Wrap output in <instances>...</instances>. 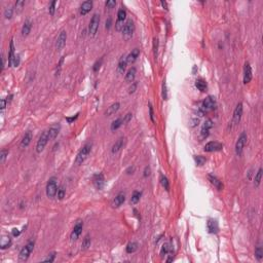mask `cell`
I'll list each match as a JSON object with an SVG mask.
<instances>
[{"label":"cell","instance_id":"obj_44","mask_svg":"<svg viewBox=\"0 0 263 263\" xmlns=\"http://www.w3.org/2000/svg\"><path fill=\"white\" fill-rule=\"evenodd\" d=\"M56 4H57V1H53L51 4H49V6H48V12H49V15H55Z\"/></svg>","mask_w":263,"mask_h":263},{"label":"cell","instance_id":"obj_3","mask_svg":"<svg viewBox=\"0 0 263 263\" xmlns=\"http://www.w3.org/2000/svg\"><path fill=\"white\" fill-rule=\"evenodd\" d=\"M33 249H34V242H29L28 244L22 249L21 252H20V254H19L20 261H22V262L27 261L29 256H30V254L32 253Z\"/></svg>","mask_w":263,"mask_h":263},{"label":"cell","instance_id":"obj_8","mask_svg":"<svg viewBox=\"0 0 263 263\" xmlns=\"http://www.w3.org/2000/svg\"><path fill=\"white\" fill-rule=\"evenodd\" d=\"M99 25H100V15L95 13L90 22V26H88V31H90V34L92 36H95L97 34V32H98Z\"/></svg>","mask_w":263,"mask_h":263},{"label":"cell","instance_id":"obj_47","mask_svg":"<svg viewBox=\"0 0 263 263\" xmlns=\"http://www.w3.org/2000/svg\"><path fill=\"white\" fill-rule=\"evenodd\" d=\"M157 48H158V40L157 38H154L153 39V51H154V57H157Z\"/></svg>","mask_w":263,"mask_h":263},{"label":"cell","instance_id":"obj_16","mask_svg":"<svg viewBox=\"0 0 263 263\" xmlns=\"http://www.w3.org/2000/svg\"><path fill=\"white\" fill-rule=\"evenodd\" d=\"M60 130H61V126H60V124H59V123L53 124V126L49 128V130L47 131V132H48L49 140H54V139H55L57 136L59 135V133H60Z\"/></svg>","mask_w":263,"mask_h":263},{"label":"cell","instance_id":"obj_54","mask_svg":"<svg viewBox=\"0 0 263 263\" xmlns=\"http://www.w3.org/2000/svg\"><path fill=\"white\" fill-rule=\"evenodd\" d=\"M149 114H150V119L152 120V122H154V115H153V108L152 105L149 103Z\"/></svg>","mask_w":263,"mask_h":263},{"label":"cell","instance_id":"obj_52","mask_svg":"<svg viewBox=\"0 0 263 263\" xmlns=\"http://www.w3.org/2000/svg\"><path fill=\"white\" fill-rule=\"evenodd\" d=\"M137 87H138V83L137 82H133V83H132V87L129 88V93H130V94H133V93H135V90H136V88H137Z\"/></svg>","mask_w":263,"mask_h":263},{"label":"cell","instance_id":"obj_48","mask_svg":"<svg viewBox=\"0 0 263 263\" xmlns=\"http://www.w3.org/2000/svg\"><path fill=\"white\" fill-rule=\"evenodd\" d=\"M25 5V1H17L15 3V8H17L18 12H20L23 10V6Z\"/></svg>","mask_w":263,"mask_h":263},{"label":"cell","instance_id":"obj_11","mask_svg":"<svg viewBox=\"0 0 263 263\" xmlns=\"http://www.w3.org/2000/svg\"><path fill=\"white\" fill-rule=\"evenodd\" d=\"M213 128V120L212 119H207L205 122H203V126H201V139H205L209 136L210 134V130Z\"/></svg>","mask_w":263,"mask_h":263},{"label":"cell","instance_id":"obj_60","mask_svg":"<svg viewBox=\"0 0 263 263\" xmlns=\"http://www.w3.org/2000/svg\"><path fill=\"white\" fill-rule=\"evenodd\" d=\"M134 172H135V167H130L128 170H126V173H128V174H133Z\"/></svg>","mask_w":263,"mask_h":263},{"label":"cell","instance_id":"obj_2","mask_svg":"<svg viewBox=\"0 0 263 263\" xmlns=\"http://www.w3.org/2000/svg\"><path fill=\"white\" fill-rule=\"evenodd\" d=\"M58 192V186H57L56 177H51L46 184V195L48 198H54Z\"/></svg>","mask_w":263,"mask_h":263},{"label":"cell","instance_id":"obj_59","mask_svg":"<svg viewBox=\"0 0 263 263\" xmlns=\"http://www.w3.org/2000/svg\"><path fill=\"white\" fill-rule=\"evenodd\" d=\"M111 19L109 18V19L107 20V21H106V29H110V27H111Z\"/></svg>","mask_w":263,"mask_h":263},{"label":"cell","instance_id":"obj_39","mask_svg":"<svg viewBox=\"0 0 263 263\" xmlns=\"http://www.w3.org/2000/svg\"><path fill=\"white\" fill-rule=\"evenodd\" d=\"M194 162H195L197 165H203L206 164V162H207V158L201 155H195L194 156Z\"/></svg>","mask_w":263,"mask_h":263},{"label":"cell","instance_id":"obj_29","mask_svg":"<svg viewBox=\"0 0 263 263\" xmlns=\"http://www.w3.org/2000/svg\"><path fill=\"white\" fill-rule=\"evenodd\" d=\"M140 55V51L138 48H135L132 51V53L129 55L128 57H126V60H128V63H134L136 60H137V58L139 57Z\"/></svg>","mask_w":263,"mask_h":263},{"label":"cell","instance_id":"obj_61","mask_svg":"<svg viewBox=\"0 0 263 263\" xmlns=\"http://www.w3.org/2000/svg\"><path fill=\"white\" fill-rule=\"evenodd\" d=\"M20 233H21V231L15 229V228L12 230V235H13V237H18V235H20Z\"/></svg>","mask_w":263,"mask_h":263},{"label":"cell","instance_id":"obj_43","mask_svg":"<svg viewBox=\"0 0 263 263\" xmlns=\"http://www.w3.org/2000/svg\"><path fill=\"white\" fill-rule=\"evenodd\" d=\"M56 254H57L56 252L49 253L48 255H47V257L44 258L42 261H44V262H54V261H55V258H56Z\"/></svg>","mask_w":263,"mask_h":263},{"label":"cell","instance_id":"obj_34","mask_svg":"<svg viewBox=\"0 0 263 263\" xmlns=\"http://www.w3.org/2000/svg\"><path fill=\"white\" fill-rule=\"evenodd\" d=\"M138 250V244L136 242H132L126 246V253L132 254Z\"/></svg>","mask_w":263,"mask_h":263},{"label":"cell","instance_id":"obj_1","mask_svg":"<svg viewBox=\"0 0 263 263\" xmlns=\"http://www.w3.org/2000/svg\"><path fill=\"white\" fill-rule=\"evenodd\" d=\"M90 150H92V143H87L82 148L80 149V151L77 154L75 158V165H80L85 162V159L87 158V156L90 155Z\"/></svg>","mask_w":263,"mask_h":263},{"label":"cell","instance_id":"obj_14","mask_svg":"<svg viewBox=\"0 0 263 263\" xmlns=\"http://www.w3.org/2000/svg\"><path fill=\"white\" fill-rule=\"evenodd\" d=\"M93 183H94L95 187L97 188V189H102V188L104 187V185H105V178H104L103 174L99 173V174H96V175L94 176V178H93Z\"/></svg>","mask_w":263,"mask_h":263},{"label":"cell","instance_id":"obj_22","mask_svg":"<svg viewBox=\"0 0 263 263\" xmlns=\"http://www.w3.org/2000/svg\"><path fill=\"white\" fill-rule=\"evenodd\" d=\"M136 73H137V70H136L135 67H132L130 70L128 71V73L126 74V81L129 83H133L134 80H135L136 77Z\"/></svg>","mask_w":263,"mask_h":263},{"label":"cell","instance_id":"obj_42","mask_svg":"<svg viewBox=\"0 0 263 263\" xmlns=\"http://www.w3.org/2000/svg\"><path fill=\"white\" fill-rule=\"evenodd\" d=\"M12 13H13V8L12 7H6L5 10H4V17L5 19H11L12 17Z\"/></svg>","mask_w":263,"mask_h":263},{"label":"cell","instance_id":"obj_40","mask_svg":"<svg viewBox=\"0 0 263 263\" xmlns=\"http://www.w3.org/2000/svg\"><path fill=\"white\" fill-rule=\"evenodd\" d=\"M255 257L257 258L258 261H261L263 258V249L261 246H258L255 250Z\"/></svg>","mask_w":263,"mask_h":263},{"label":"cell","instance_id":"obj_35","mask_svg":"<svg viewBox=\"0 0 263 263\" xmlns=\"http://www.w3.org/2000/svg\"><path fill=\"white\" fill-rule=\"evenodd\" d=\"M90 247V234H87L82 241L81 248H82V250H87V249H88Z\"/></svg>","mask_w":263,"mask_h":263},{"label":"cell","instance_id":"obj_6","mask_svg":"<svg viewBox=\"0 0 263 263\" xmlns=\"http://www.w3.org/2000/svg\"><path fill=\"white\" fill-rule=\"evenodd\" d=\"M49 140L48 137V132L44 131L43 133L41 134V136L39 137V140L37 141V144H36V152L37 153H41L43 151L44 147L46 146L47 142Z\"/></svg>","mask_w":263,"mask_h":263},{"label":"cell","instance_id":"obj_27","mask_svg":"<svg viewBox=\"0 0 263 263\" xmlns=\"http://www.w3.org/2000/svg\"><path fill=\"white\" fill-rule=\"evenodd\" d=\"M195 87L197 90H201V92H206V90H207V87H208V84H207V82H206V80H203V78H199V79H196Z\"/></svg>","mask_w":263,"mask_h":263},{"label":"cell","instance_id":"obj_19","mask_svg":"<svg viewBox=\"0 0 263 263\" xmlns=\"http://www.w3.org/2000/svg\"><path fill=\"white\" fill-rule=\"evenodd\" d=\"M124 201H126V195H124V193L120 192V193L117 194V195L115 196V198L113 199L112 206L114 208H118V207H120L122 203H124Z\"/></svg>","mask_w":263,"mask_h":263},{"label":"cell","instance_id":"obj_13","mask_svg":"<svg viewBox=\"0 0 263 263\" xmlns=\"http://www.w3.org/2000/svg\"><path fill=\"white\" fill-rule=\"evenodd\" d=\"M66 40H67V33H66V31H62V32L59 34L56 41V48L58 49V51H61V49L65 46Z\"/></svg>","mask_w":263,"mask_h":263},{"label":"cell","instance_id":"obj_41","mask_svg":"<svg viewBox=\"0 0 263 263\" xmlns=\"http://www.w3.org/2000/svg\"><path fill=\"white\" fill-rule=\"evenodd\" d=\"M57 194H58V198L60 199V201L64 198L65 194H66V189H65L64 185H61V186L58 188V192H57Z\"/></svg>","mask_w":263,"mask_h":263},{"label":"cell","instance_id":"obj_17","mask_svg":"<svg viewBox=\"0 0 263 263\" xmlns=\"http://www.w3.org/2000/svg\"><path fill=\"white\" fill-rule=\"evenodd\" d=\"M93 8V1L88 0V1H84L80 6V15H85L87 13L90 12Z\"/></svg>","mask_w":263,"mask_h":263},{"label":"cell","instance_id":"obj_15","mask_svg":"<svg viewBox=\"0 0 263 263\" xmlns=\"http://www.w3.org/2000/svg\"><path fill=\"white\" fill-rule=\"evenodd\" d=\"M252 68H251V65L249 63H246L245 65V71H244V83L247 84L249 83L251 80H252Z\"/></svg>","mask_w":263,"mask_h":263},{"label":"cell","instance_id":"obj_53","mask_svg":"<svg viewBox=\"0 0 263 263\" xmlns=\"http://www.w3.org/2000/svg\"><path fill=\"white\" fill-rule=\"evenodd\" d=\"M63 61H64V57H62V59H61L60 62H59V64H58V67H57V75H59V74H60L61 68H62V64H63Z\"/></svg>","mask_w":263,"mask_h":263},{"label":"cell","instance_id":"obj_33","mask_svg":"<svg viewBox=\"0 0 263 263\" xmlns=\"http://www.w3.org/2000/svg\"><path fill=\"white\" fill-rule=\"evenodd\" d=\"M123 124V122H122V118H117L115 119V120L112 121V123H111V131H116L117 129H119L120 126Z\"/></svg>","mask_w":263,"mask_h":263},{"label":"cell","instance_id":"obj_25","mask_svg":"<svg viewBox=\"0 0 263 263\" xmlns=\"http://www.w3.org/2000/svg\"><path fill=\"white\" fill-rule=\"evenodd\" d=\"M15 45H13V40L11 39L10 43V54H8V67H10L13 64V60H15Z\"/></svg>","mask_w":263,"mask_h":263},{"label":"cell","instance_id":"obj_9","mask_svg":"<svg viewBox=\"0 0 263 263\" xmlns=\"http://www.w3.org/2000/svg\"><path fill=\"white\" fill-rule=\"evenodd\" d=\"M223 149V145L217 141H211L207 143L203 147V150L206 152H214V151H220Z\"/></svg>","mask_w":263,"mask_h":263},{"label":"cell","instance_id":"obj_26","mask_svg":"<svg viewBox=\"0 0 263 263\" xmlns=\"http://www.w3.org/2000/svg\"><path fill=\"white\" fill-rule=\"evenodd\" d=\"M123 140H124L123 138H119V139L114 143V145L112 146V149H111V152L113 154L117 153L122 148V146H123Z\"/></svg>","mask_w":263,"mask_h":263},{"label":"cell","instance_id":"obj_30","mask_svg":"<svg viewBox=\"0 0 263 263\" xmlns=\"http://www.w3.org/2000/svg\"><path fill=\"white\" fill-rule=\"evenodd\" d=\"M11 245V239L10 237H6V235H3L1 239V242H0V247H1L2 250L8 248Z\"/></svg>","mask_w":263,"mask_h":263},{"label":"cell","instance_id":"obj_12","mask_svg":"<svg viewBox=\"0 0 263 263\" xmlns=\"http://www.w3.org/2000/svg\"><path fill=\"white\" fill-rule=\"evenodd\" d=\"M82 227H83L82 222L79 221L75 224V226H74L73 230H72V232H71V235H70V239H71L72 241H76V239H78L79 235H80L81 232H82Z\"/></svg>","mask_w":263,"mask_h":263},{"label":"cell","instance_id":"obj_36","mask_svg":"<svg viewBox=\"0 0 263 263\" xmlns=\"http://www.w3.org/2000/svg\"><path fill=\"white\" fill-rule=\"evenodd\" d=\"M160 183H162V187L165 188L167 191H169L170 190V183H169V180H167V178L164 175H160Z\"/></svg>","mask_w":263,"mask_h":263},{"label":"cell","instance_id":"obj_46","mask_svg":"<svg viewBox=\"0 0 263 263\" xmlns=\"http://www.w3.org/2000/svg\"><path fill=\"white\" fill-rule=\"evenodd\" d=\"M7 155H8V150H1V152H0V162H5Z\"/></svg>","mask_w":263,"mask_h":263},{"label":"cell","instance_id":"obj_56","mask_svg":"<svg viewBox=\"0 0 263 263\" xmlns=\"http://www.w3.org/2000/svg\"><path fill=\"white\" fill-rule=\"evenodd\" d=\"M19 64H20V56L19 55H15V60H13V66H15V67H18V66H19Z\"/></svg>","mask_w":263,"mask_h":263},{"label":"cell","instance_id":"obj_38","mask_svg":"<svg viewBox=\"0 0 263 263\" xmlns=\"http://www.w3.org/2000/svg\"><path fill=\"white\" fill-rule=\"evenodd\" d=\"M140 198H141V192L139 191H134L133 195H132V198H131V203H137L138 201H140Z\"/></svg>","mask_w":263,"mask_h":263},{"label":"cell","instance_id":"obj_20","mask_svg":"<svg viewBox=\"0 0 263 263\" xmlns=\"http://www.w3.org/2000/svg\"><path fill=\"white\" fill-rule=\"evenodd\" d=\"M208 179H209V181L211 182V184L214 185V186L216 187L218 190L223 189V184H222V182L219 180L218 178H217V177H215L214 175H209Z\"/></svg>","mask_w":263,"mask_h":263},{"label":"cell","instance_id":"obj_28","mask_svg":"<svg viewBox=\"0 0 263 263\" xmlns=\"http://www.w3.org/2000/svg\"><path fill=\"white\" fill-rule=\"evenodd\" d=\"M31 28H32V23H31L29 20H27L26 22L24 23L22 28V35L23 36H28L29 33L31 31Z\"/></svg>","mask_w":263,"mask_h":263},{"label":"cell","instance_id":"obj_7","mask_svg":"<svg viewBox=\"0 0 263 263\" xmlns=\"http://www.w3.org/2000/svg\"><path fill=\"white\" fill-rule=\"evenodd\" d=\"M215 106H216V100H215L214 97L209 96L205 100H203V104H201V110L203 111V113H205V112H209V111H211V110L214 109Z\"/></svg>","mask_w":263,"mask_h":263},{"label":"cell","instance_id":"obj_49","mask_svg":"<svg viewBox=\"0 0 263 263\" xmlns=\"http://www.w3.org/2000/svg\"><path fill=\"white\" fill-rule=\"evenodd\" d=\"M102 62H103V59H101L100 61H97V62L95 63L94 67H93V70H94L95 72H97L100 69V67H101V65H102Z\"/></svg>","mask_w":263,"mask_h":263},{"label":"cell","instance_id":"obj_21","mask_svg":"<svg viewBox=\"0 0 263 263\" xmlns=\"http://www.w3.org/2000/svg\"><path fill=\"white\" fill-rule=\"evenodd\" d=\"M207 227L210 233H216L218 231V223L216 220L214 219H209L207 223Z\"/></svg>","mask_w":263,"mask_h":263},{"label":"cell","instance_id":"obj_58","mask_svg":"<svg viewBox=\"0 0 263 263\" xmlns=\"http://www.w3.org/2000/svg\"><path fill=\"white\" fill-rule=\"evenodd\" d=\"M149 175H150V167H145V171H144V177H147Z\"/></svg>","mask_w":263,"mask_h":263},{"label":"cell","instance_id":"obj_62","mask_svg":"<svg viewBox=\"0 0 263 263\" xmlns=\"http://www.w3.org/2000/svg\"><path fill=\"white\" fill-rule=\"evenodd\" d=\"M162 6H164V7L165 8V10H167V2H164V1H162Z\"/></svg>","mask_w":263,"mask_h":263},{"label":"cell","instance_id":"obj_51","mask_svg":"<svg viewBox=\"0 0 263 263\" xmlns=\"http://www.w3.org/2000/svg\"><path fill=\"white\" fill-rule=\"evenodd\" d=\"M132 116H133L132 113H128L126 115H124L123 119H122V122H123V123H128V122L132 119Z\"/></svg>","mask_w":263,"mask_h":263},{"label":"cell","instance_id":"obj_57","mask_svg":"<svg viewBox=\"0 0 263 263\" xmlns=\"http://www.w3.org/2000/svg\"><path fill=\"white\" fill-rule=\"evenodd\" d=\"M6 103H8L7 100H5V99H2V100H1V111H3L4 109H5V107H6Z\"/></svg>","mask_w":263,"mask_h":263},{"label":"cell","instance_id":"obj_5","mask_svg":"<svg viewBox=\"0 0 263 263\" xmlns=\"http://www.w3.org/2000/svg\"><path fill=\"white\" fill-rule=\"evenodd\" d=\"M247 139H248V137H247L246 132H242L241 136L239 137V139H237V144H235V153H237V156H241L242 154L244 147L247 143Z\"/></svg>","mask_w":263,"mask_h":263},{"label":"cell","instance_id":"obj_23","mask_svg":"<svg viewBox=\"0 0 263 263\" xmlns=\"http://www.w3.org/2000/svg\"><path fill=\"white\" fill-rule=\"evenodd\" d=\"M126 65H128V60H126V57H122V58L119 60L118 62V66H117V72L119 74H123L124 71H126Z\"/></svg>","mask_w":263,"mask_h":263},{"label":"cell","instance_id":"obj_37","mask_svg":"<svg viewBox=\"0 0 263 263\" xmlns=\"http://www.w3.org/2000/svg\"><path fill=\"white\" fill-rule=\"evenodd\" d=\"M126 11L123 10V8H121V10H118V13H117V21L116 22H120V23H123V21L126 20Z\"/></svg>","mask_w":263,"mask_h":263},{"label":"cell","instance_id":"obj_45","mask_svg":"<svg viewBox=\"0 0 263 263\" xmlns=\"http://www.w3.org/2000/svg\"><path fill=\"white\" fill-rule=\"evenodd\" d=\"M115 5H116V1H115V0H108V1H106V3H105L106 8H108V10L113 8Z\"/></svg>","mask_w":263,"mask_h":263},{"label":"cell","instance_id":"obj_4","mask_svg":"<svg viewBox=\"0 0 263 263\" xmlns=\"http://www.w3.org/2000/svg\"><path fill=\"white\" fill-rule=\"evenodd\" d=\"M134 31H135V25H134V22L132 20H128L126 22L123 26V29H122V35H123V38L126 40H129L133 37Z\"/></svg>","mask_w":263,"mask_h":263},{"label":"cell","instance_id":"obj_55","mask_svg":"<svg viewBox=\"0 0 263 263\" xmlns=\"http://www.w3.org/2000/svg\"><path fill=\"white\" fill-rule=\"evenodd\" d=\"M78 115H79V114H78V113H77L75 116H72V117H66V120L69 122V123H72V122H73L74 120H76L77 117H78Z\"/></svg>","mask_w":263,"mask_h":263},{"label":"cell","instance_id":"obj_32","mask_svg":"<svg viewBox=\"0 0 263 263\" xmlns=\"http://www.w3.org/2000/svg\"><path fill=\"white\" fill-rule=\"evenodd\" d=\"M171 251H172L171 245H170L169 242H165V244L162 245V249H160V256H162V257H164L165 255L169 254L170 252H171Z\"/></svg>","mask_w":263,"mask_h":263},{"label":"cell","instance_id":"obj_50","mask_svg":"<svg viewBox=\"0 0 263 263\" xmlns=\"http://www.w3.org/2000/svg\"><path fill=\"white\" fill-rule=\"evenodd\" d=\"M162 98H164V100H167V84H165V81H164V83H162Z\"/></svg>","mask_w":263,"mask_h":263},{"label":"cell","instance_id":"obj_18","mask_svg":"<svg viewBox=\"0 0 263 263\" xmlns=\"http://www.w3.org/2000/svg\"><path fill=\"white\" fill-rule=\"evenodd\" d=\"M31 140H32V132L28 131L24 135V137H23L22 142H21V144H20V147H21V148H26V147L31 143Z\"/></svg>","mask_w":263,"mask_h":263},{"label":"cell","instance_id":"obj_31","mask_svg":"<svg viewBox=\"0 0 263 263\" xmlns=\"http://www.w3.org/2000/svg\"><path fill=\"white\" fill-rule=\"evenodd\" d=\"M261 180H262V169L260 167V169L258 170L257 174L255 175V178H254V185H255V187H259Z\"/></svg>","mask_w":263,"mask_h":263},{"label":"cell","instance_id":"obj_24","mask_svg":"<svg viewBox=\"0 0 263 263\" xmlns=\"http://www.w3.org/2000/svg\"><path fill=\"white\" fill-rule=\"evenodd\" d=\"M119 107H120V104H119L118 102H116V103L112 104V105L108 107V109L106 110L105 114L107 115V116H111V115L115 114V113H116L117 111H118Z\"/></svg>","mask_w":263,"mask_h":263},{"label":"cell","instance_id":"obj_10","mask_svg":"<svg viewBox=\"0 0 263 263\" xmlns=\"http://www.w3.org/2000/svg\"><path fill=\"white\" fill-rule=\"evenodd\" d=\"M242 116V104L239 103L233 111V116H232V124L233 126H237L241 122Z\"/></svg>","mask_w":263,"mask_h":263}]
</instances>
